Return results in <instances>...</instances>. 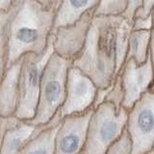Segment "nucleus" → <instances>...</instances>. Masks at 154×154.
I'll return each mask as SVG.
<instances>
[{
  "instance_id": "obj_11",
  "label": "nucleus",
  "mask_w": 154,
  "mask_h": 154,
  "mask_svg": "<svg viewBox=\"0 0 154 154\" xmlns=\"http://www.w3.org/2000/svg\"><path fill=\"white\" fill-rule=\"evenodd\" d=\"M43 127H38L16 116L1 119L0 154H17L33 136Z\"/></svg>"
},
{
  "instance_id": "obj_10",
  "label": "nucleus",
  "mask_w": 154,
  "mask_h": 154,
  "mask_svg": "<svg viewBox=\"0 0 154 154\" xmlns=\"http://www.w3.org/2000/svg\"><path fill=\"white\" fill-rule=\"evenodd\" d=\"M122 81L124 98L122 107L129 110L141 96L148 91L154 82V71L150 58L139 65L133 59H127L118 73Z\"/></svg>"
},
{
  "instance_id": "obj_23",
  "label": "nucleus",
  "mask_w": 154,
  "mask_h": 154,
  "mask_svg": "<svg viewBox=\"0 0 154 154\" xmlns=\"http://www.w3.org/2000/svg\"><path fill=\"white\" fill-rule=\"evenodd\" d=\"M38 3H40L41 5H42L43 7H45L46 9L49 10H53V11H57L58 7L60 5V1L61 0H35Z\"/></svg>"
},
{
  "instance_id": "obj_21",
  "label": "nucleus",
  "mask_w": 154,
  "mask_h": 154,
  "mask_svg": "<svg viewBox=\"0 0 154 154\" xmlns=\"http://www.w3.org/2000/svg\"><path fill=\"white\" fill-rule=\"evenodd\" d=\"M142 5H143V0H128L126 10L122 14V17L126 19L132 25L134 17L136 16V14L140 11V9L142 8Z\"/></svg>"
},
{
  "instance_id": "obj_14",
  "label": "nucleus",
  "mask_w": 154,
  "mask_h": 154,
  "mask_svg": "<svg viewBox=\"0 0 154 154\" xmlns=\"http://www.w3.org/2000/svg\"><path fill=\"white\" fill-rule=\"evenodd\" d=\"M59 122H54L41 129L17 154H54V139Z\"/></svg>"
},
{
  "instance_id": "obj_28",
  "label": "nucleus",
  "mask_w": 154,
  "mask_h": 154,
  "mask_svg": "<svg viewBox=\"0 0 154 154\" xmlns=\"http://www.w3.org/2000/svg\"><path fill=\"white\" fill-rule=\"evenodd\" d=\"M0 131H1V118H0Z\"/></svg>"
},
{
  "instance_id": "obj_4",
  "label": "nucleus",
  "mask_w": 154,
  "mask_h": 154,
  "mask_svg": "<svg viewBox=\"0 0 154 154\" xmlns=\"http://www.w3.org/2000/svg\"><path fill=\"white\" fill-rule=\"evenodd\" d=\"M128 110L104 101L93 109L81 154H104L126 129Z\"/></svg>"
},
{
  "instance_id": "obj_18",
  "label": "nucleus",
  "mask_w": 154,
  "mask_h": 154,
  "mask_svg": "<svg viewBox=\"0 0 154 154\" xmlns=\"http://www.w3.org/2000/svg\"><path fill=\"white\" fill-rule=\"evenodd\" d=\"M128 0H99L94 16L119 17L125 12Z\"/></svg>"
},
{
  "instance_id": "obj_19",
  "label": "nucleus",
  "mask_w": 154,
  "mask_h": 154,
  "mask_svg": "<svg viewBox=\"0 0 154 154\" xmlns=\"http://www.w3.org/2000/svg\"><path fill=\"white\" fill-rule=\"evenodd\" d=\"M104 154H133V142L126 129L108 147Z\"/></svg>"
},
{
  "instance_id": "obj_25",
  "label": "nucleus",
  "mask_w": 154,
  "mask_h": 154,
  "mask_svg": "<svg viewBox=\"0 0 154 154\" xmlns=\"http://www.w3.org/2000/svg\"><path fill=\"white\" fill-rule=\"evenodd\" d=\"M16 0H0V11H9Z\"/></svg>"
},
{
  "instance_id": "obj_7",
  "label": "nucleus",
  "mask_w": 154,
  "mask_h": 154,
  "mask_svg": "<svg viewBox=\"0 0 154 154\" xmlns=\"http://www.w3.org/2000/svg\"><path fill=\"white\" fill-rule=\"evenodd\" d=\"M97 90V86L88 75L71 65L67 72L65 101L56 119L60 122L67 116L81 114L93 109Z\"/></svg>"
},
{
  "instance_id": "obj_8",
  "label": "nucleus",
  "mask_w": 154,
  "mask_h": 154,
  "mask_svg": "<svg viewBox=\"0 0 154 154\" xmlns=\"http://www.w3.org/2000/svg\"><path fill=\"white\" fill-rule=\"evenodd\" d=\"M93 109L81 114L67 116L60 120L54 139V154L82 153Z\"/></svg>"
},
{
  "instance_id": "obj_22",
  "label": "nucleus",
  "mask_w": 154,
  "mask_h": 154,
  "mask_svg": "<svg viewBox=\"0 0 154 154\" xmlns=\"http://www.w3.org/2000/svg\"><path fill=\"white\" fill-rule=\"evenodd\" d=\"M154 8V0H143L142 8L140 9V11L136 14L135 18L138 17H147L151 14V12Z\"/></svg>"
},
{
  "instance_id": "obj_13",
  "label": "nucleus",
  "mask_w": 154,
  "mask_h": 154,
  "mask_svg": "<svg viewBox=\"0 0 154 154\" xmlns=\"http://www.w3.org/2000/svg\"><path fill=\"white\" fill-rule=\"evenodd\" d=\"M98 3L99 0H61L55 13L53 30L73 24L85 14L94 11Z\"/></svg>"
},
{
  "instance_id": "obj_9",
  "label": "nucleus",
  "mask_w": 154,
  "mask_h": 154,
  "mask_svg": "<svg viewBox=\"0 0 154 154\" xmlns=\"http://www.w3.org/2000/svg\"><path fill=\"white\" fill-rule=\"evenodd\" d=\"M94 11L85 14L82 17L67 26L55 29L51 34L53 52L72 63L83 49Z\"/></svg>"
},
{
  "instance_id": "obj_3",
  "label": "nucleus",
  "mask_w": 154,
  "mask_h": 154,
  "mask_svg": "<svg viewBox=\"0 0 154 154\" xmlns=\"http://www.w3.org/2000/svg\"><path fill=\"white\" fill-rule=\"evenodd\" d=\"M71 62L54 52L49 57L42 74L35 116L27 120L38 127H45L54 122L66 97L67 72Z\"/></svg>"
},
{
  "instance_id": "obj_20",
  "label": "nucleus",
  "mask_w": 154,
  "mask_h": 154,
  "mask_svg": "<svg viewBox=\"0 0 154 154\" xmlns=\"http://www.w3.org/2000/svg\"><path fill=\"white\" fill-rule=\"evenodd\" d=\"M124 98V93L122 85V81H120V77L118 74L115 77V79L112 83V87L109 91V94L106 97V102H110L116 107L120 108L122 107V102Z\"/></svg>"
},
{
  "instance_id": "obj_15",
  "label": "nucleus",
  "mask_w": 154,
  "mask_h": 154,
  "mask_svg": "<svg viewBox=\"0 0 154 154\" xmlns=\"http://www.w3.org/2000/svg\"><path fill=\"white\" fill-rule=\"evenodd\" d=\"M151 30H132L130 33L127 59H133L137 64H143L149 56Z\"/></svg>"
},
{
  "instance_id": "obj_27",
  "label": "nucleus",
  "mask_w": 154,
  "mask_h": 154,
  "mask_svg": "<svg viewBox=\"0 0 154 154\" xmlns=\"http://www.w3.org/2000/svg\"><path fill=\"white\" fill-rule=\"evenodd\" d=\"M151 17H152V22H153V27H154V8L151 12Z\"/></svg>"
},
{
  "instance_id": "obj_16",
  "label": "nucleus",
  "mask_w": 154,
  "mask_h": 154,
  "mask_svg": "<svg viewBox=\"0 0 154 154\" xmlns=\"http://www.w3.org/2000/svg\"><path fill=\"white\" fill-rule=\"evenodd\" d=\"M132 25L122 16L119 17L117 27V75L126 62L128 42Z\"/></svg>"
},
{
  "instance_id": "obj_17",
  "label": "nucleus",
  "mask_w": 154,
  "mask_h": 154,
  "mask_svg": "<svg viewBox=\"0 0 154 154\" xmlns=\"http://www.w3.org/2000/svg\"><path fill=\"white\" fill-rule=\"evenodd\" d=\"M10 11H0V80L8 67L7 28Z\"/></svg>"
},
{
  "instance_id": "obj_12",
  "label": "nucleus",
  "mask_w": 154,
  "mask_h": 154,
  "mask_svg": "<svg viewBox=\"0 0 154 154\" xmlns=\"http://www.w3.org/2000/svg\"><path fill=\"white\" fill-rule=\"evenodd\" d=\"M20 60L7 67L0 80V118L14 117L19 99Z\"/></svg>"
},
{
  "instance_id": "obj_1",
  "label": "nucleus",
  "mask_w": 154,
  "mask_h": 154,
  "mask_svg": "<svg viewBox=\"0 0 154 154\" xmlns=\"http://www.w3.org/2000/svg\"><path fill=\"white\" fill-rule=\"evenodd\" d=\"M9 11L8 66L26 54L40 55L47 49L56 13L35 0H16Z\"/></svg>"
},
{
  "instance_id": "obj_24",
  "label": "nucleus",
  "mask_w": 154,
  "mask_h": 154,
  "mask_svg": "<svg viewBox=\"0 0 154 154\" xmlns=\"http://www.w3.org/2000/svg\"><path fill=\"white\" fill-rule=\"evenodd\" d=\"M149 58L151 60V64L154 71V27L151 29V38H150V46H149Z\"/></svg>"
},
{
  "instance_id": "obj_2",
  "label": "nucleus",
  "mask_w": 154,
  "mask_h": 154,
  "mask_svg": "<svg viewBox=\"0 0 154 154\" xmlns=\"http://www.w3.org/2000/svg\"><path fill=\"white\" fill-rule=\"evenodd\" d=\"M119 17L94 16L83 49L71 63L99 89L108 88L117 76V27Z\"/></svg>"
},
{
  "instance_id": "obj_26",
  "label": "nucleus",
  "mask_w": 154,
  "mask_h": 154,
  "mask_svg": "<svg viewBox=\"0 0 154 154\" xmlns=\"http://www.w3.org/2000/svg\"><path fill=\"white\" fill-rule=\"evenodd\" d=\"M143 154H154V147H152L151 149H149L148 151L144 152V153H143Z\"/></svg>"
},
{
  "instance_id": "obj_5",
  "label": "nucleus",
  "mask_w": 154,
  "mask_h": 154,
  "mask_svg": "<svg viewBox=\"0 0 154 154\" xmlns=\"http://www.w3.org/2000/svg\"><path fill=\"white\" fill-rule=\"evenodd\" d=\"M53 53L52 43L40 55L26 54L20 60L19 72V99L16 117L31 120L36 112L42 74L49 57Z\"/></svg>"
},
{
  "instance_id": "obj_6",
  "label": "nucleus",
  "mask_w": 154,
  "mask_h": 154,
  "mask_svg": "<svg viewBox=\"0 0 154 154\" xmlns=\"http://www.w3.org/2000/svg\"><path fill=\"white\" fill-rule=\"evenodd\" d=\"M126 130L133 142V154L154 147V82L128 110Z\"/></svg>"
}]
</instances>
